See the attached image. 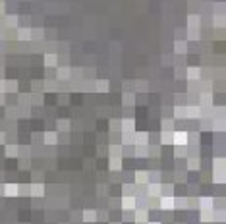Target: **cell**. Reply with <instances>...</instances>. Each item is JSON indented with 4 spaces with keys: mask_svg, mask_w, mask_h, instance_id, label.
<instances>
[{
    "mask_svg": "<svg viewBox=\"0 0 226 224\" xmlns=\"http://www.w3.org/2000/svg\"><path fill=\"white\" fill-rule=\"evenodd\" d=\"M176 46H178V52H182V50H186V45H182V43H178V45H176Z\"/></svg>",
    "mask_w": 226,
    "mask_h": 224,
    "instance_id": "cell-1",
    "label": "cell"
},
{
    "mask_svg": "<svg viewBox=\"0 0 226 224\" xmlns=\"http://www.w3.org/2000/svg\"><path fill=\"white\" fill-rule=\"evenodd\" d=\"M20 33H21V35H20L21 39H27V37H29V35H27V33H29V31H25V29H23V31H20Z\"/></svg>",
    "mask_w": 226,
    "mask_h": 224,
    "instance_id": "cell-2",
    "label": "cell"
}]
</instances>
